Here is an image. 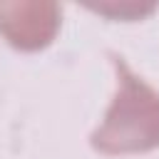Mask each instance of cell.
<instances>
[{
	"label": "cell",
	"mask_w": 159,
	"mask_h": 159,
	"mask_svg": "<svg viewBox=\"0 0 159 159\" xmlns=\"http://www.w3.org/2000/svg\"><path fill=\"white\" fill-rule=\"evenodd\" d=\"M117 70V92L89 142L104 154H129L159 147V89L137 75L127 60L109 52Z\"/></svg>",
	"instance_id": "cell-1"
},
{
	"label": "cell",
	"mask_w": 159,
	"mask_h": 159,
	"mask_svg": "<svg viewBox=\"0 0 159 159\" xmlns=\"http://www.w3.org/2000/svg\"><path fill=\"white\" fill-rule=\"evenodd\" d=\"M60 25V5L55 0H0V32L22 50L47 45Z\"/></svg>",
	"instance_id": "cell-2"
}]
</instances>
